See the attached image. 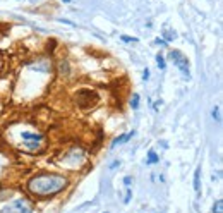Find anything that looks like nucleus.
<instances>
[{
	"mask_svg": "<svg viewBox=\"0 0 223 213\" xmlns=\"http://www.w3.org/2000/svg\"><path fill=\"white\" fill-rule=\"evenodd\" d=\"M156 64H158V67L162 69V71H165V67H167V64H165V58H163V55H156Z\"/></svg>",
	"mask_w": 223,
	"mask_h": 213,
	"instance_id": "obj_9",
	"label": "nucleus"
},
{
	"mask_svg": "<svg viewBox=\"0 0 223 213\" xmlns=\"http://www.w3.org/2000/svg\"><path fill=\"white\" fill-rule=\"evenodd\" d=\"M21 139H23V145L28 150H38L43 143V136L36 134V133H23L21 134Z\"/></svg>",
	"mask_w": 223,
	"mask_h": 213,
	"instance_id": "obj_4",
	"label": "nucleus"
},
{
	"mask_svg": "<svg viewBox=\"0 0 223 213\" xmlns=\"http://www.w3.org/2000/svg\"><path fill=\"white\" fill-rule=\"evenodd\" d=\"M62 2H65V3H71V2H72V0H62Z\"/></svg>",
	"mask_w": 223,
	"mask_h": 213,
	"instance_id": "obj_19",
	"label": "nucleus"
},
{
	"mask_svg": "<svg viewBox=\"0 0 223 213\" xmlns=\"http://www.w3.org/2000/svg\"><path fill=\"white\" fill-rule=\"evenodd\" d=\"M149 78V69H146L144 72H142V79H148Z\"/></svg>",
	"mask_w": 223,
	"mask_h": 213,
	"instance_id": "obj_16",
	"label": "nucleus"
},
{
	"mask_svg": "<svg viewBox=\"0 0 223 213\" xmlns=\"http://www.w3.org/2000/svg\"><path fill=\"white\" fill-rule=\"evenodd\" d=\"M130 106H132L134 110L139 108V95H137V93H134V95H132V100H130Z\"/></svg>",
	"mask_w": 223,
	"mask_h": 213,
	"instance_id": "obj_8",
	"label": "nucleus"
},
{
	"mask_svg": "<svg viewBox=\"0 0 223 213\" xmlns=\"http://www.w3.org/2000/svg\"><path fill=\"white\" fill-rule=\"evenodd\" d=\"M213 119H216L218 122H220V108H218V106L213 108Z\"/></svg>",
	"mask_w": 223,
	"mask_h": 213,
	"instance_id": "obj_11",
	"label": "nucleus"
},
{
	"mask_svg": "<svg viewBox=\"0 0 223 213\" xmlns=\"http://www.w3.org/2000/svg\"><path fill=\"white\" fill-rule=\"evenodd\" d=\"M117 165H120V161H113V163H112V167H110V168H115V167H117Z\"/></svg>",
	"mask_w": 223,
	"mask_h": 213,
	"instance_id": "obj_18",
	"label": "nucleus"
},
{
	"mask_svg": "<svg viewBox=\"0 0 223 213\" xmlns=\"http://www.w3.org/2000/svg\"><path fill=\"white\" fill-rule=\"evenodd\" d=\"M67 186V179L57 174H40L29 181V191L40 198L53 196Z\"/></svg>",
	"mask_w": 223,
	"mask_h": 213,
	"instance_id": "obj_1",
	"label": "nucleus"
},
{
	"mask_svg": "<svg viewBox=\"0 0 223 213\" xmlns=\"http://www.w3.org/2000/svg\"><path fill=\"white\" fill-rule=\"evenodd\" d=\"M155 43H156V45H167V41H165L163 38H156V40H155Z\"/></svg>",
	"mask_w": 223,
	"mask_h": 213,
	"instance_id": "obj_15",
	"label": "nucleus"
},
{
	"mask_svg": "<svg viewBox=\"0 0 223 213\" xmlns=\"http://www.w3.org/2000/svg\"><path fill=\"white\" fill-rule=\"evenodd\" d=\"M130 194H132V193H130V189H129V191H127V196H125V203H129V201H130Z\"/></svg>",
	"mask_w": 223,
	"mask_h": 213,
	"instance_id": "obj_17",
	"label": "nucleus"
},
{
	"mask_svg": "<svg viewBox=\"0 0 223 213\" xmlns=\"http://www.w3.org/2000/svg\"><path fill=\"white\" fill-rule=\"evenodd\" d=\"M158 161H160V156L156 155L153 150H149V151H148V160H146V163H148V165H153V163H158Z\"/></svg>",
	"mask_w": 223,
	"mask_h": 213,
	"instance_id": "obj_7",
	"label": "nucleus"
},
{
	"mask_svg": "<svg viewBox=\"0 0 223 213\" xmlns=\"http://www.w3.org/2000/svg\"><path fill=\"white\" fill-rule=\"evenodd\" d=\"M213 213H223V201L221 199H218L213 205Z\"/></svg>",
	"mask_w": 223,
	"mask_h": 213,
	"instance_id": "obj_10",
	"label": "nucleus"
},
{
	"mask_svg": "<svg viewBox=\"0 0 223 213\" xmlns=\"http://www.w3.org/2000/svg\"><path fill=\"white\" fill-rule=\"evenodd\" d=\"M130 182H132V177H130V175H127V177L124 179V184H125L127 187H129V186H130Z\"/></svg>",
	"mask_w": 223,
	"mask_h": 213,
	"instance_id": "obj_14",
	"label": "nucleus"
},
{
	"mask_svg": "<svg viewBox=\"0 0 223 213\" xmlns=\"http://www.w3.org/2000/svg\"><path fill=\"white\" fill-rule=\"evenodd\" d=\"M0 213H33V206L26 199H16L7 206H3Z\"/></svg>",
	"mask_w": 223,
	"mask_h": 213,
	"instance_id": "obj_2",
	"label": "nucleus"
},
{
	"mask_svg": "<svg viewBox=\"0 0 223 213\" xmlns=\"http://www.w3.org/2000/svg\"><path fill=\"white\" fill-rule=\"evenodd\" d=\"M194 189L197 193V196L201 194V168H196L194 172Z\"/></svg>",
	"mask_w": 223,
	"mask_h": 213,
	"instance_id": "obj_6",
	"label": "nucleus"
},
{
	"mask_svg": "<svg viewBox=\"0 0 223 213\" xmlns=\"http://www.w3.org/2000/svg\"><path fill=\"white\" fill-rule=\"evenodd\" d=\"M170 60L173 62L175 65L178 67V71L182 72L184 76H191L189 74V62H187V57H184L182 52H178V50H172L170 52Z\"/></svg>",
	"mask_w": 223,
	"mask_h": 213,
	"instance_id": "obj_3",
	"label": "nucleus"
},
{
	"mask_svg": "<svg viewBox=\"0 0 223 213\" xmlns=\"http://www.w3.org/2000/svg\"><path fill=\"white\" fill-rule=\"evenodd\" d=\"M175 36H177V35H175V31H167V29H165V38L167 40H173Z\"/></svg>",
	"mask_w": 223,
	"mask_h": 213,
	"instance_id": "obj_12",
	"label": "nucleus"
},
{
	"mask_svg": "<svg viewBox=\"0 0 223 213\" xmlns=\"http://www.w3.org/2000/svg\"><path fill=\"white\" fill-rule=\"evenodd\" d=\"M132 136H134V131H132V133H127V134L119 136V138H117L115 141L112 143V148H115L117 145H122V143H127V141H129V138H132Z\"/></svg>",
	"mask_w": 223,
	"mask_h": 213,
	"instance_id": "obj_5",
	"label": "nucleus"
},
{
	"mask_svg": "<svg viewBox=\"0 0 223 213\" xmlns=\"http://www.w3.org/2000/svg\"><path fill=\"white\" fill-rule=\"evenodd\" d=\"M124 41H132V43H137V38H132V36H122Z\"/></svg>",
	"mask_w": 223,
	"mask_h": 213,
	"instance_id": "obj_13",
	"label": "nucleus"
}]
</instances>
